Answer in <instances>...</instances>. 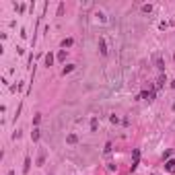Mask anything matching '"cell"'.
<instances>
[{
  "label": "cell",
  "instance_id": "6da1fadb",
  "mask_svg": "<svg viewBox=\"0 0 175 175\" xmlns=\"http://www.w3.org/2000/svg\"><path fill=\"white\" fill-rule=\"evenodd\" d=\"M138 161H140V150L134 148V150H132V165H130V169H132V171L138 167Z\"/></svg>",
  "mask_w": 175,
  "mask_h": 175
},
{
  "label": "cell",
  "instance_id": "7a4b0ae2",
  "mask_svg": "<svg viewBox=\"0 0 175 175\" xmlns=\"http://www.w3.org/2000/svg\"><path fill=\"white\" fill-rule=\"evenodd\" d=\"M165 169H167L169 173H175V161H167V163H165Z\"/></svg>",
  "mask_w": 175,
  "mask_h": 175
},
{
  "label": "cell",
  "instance_id": "3957f363",
  "mask_svg": "<svg viewBox=\"0 0 175 175\" xmlns=\"http://www.w3.org/2000/svg\"><path fill=\"white\" fill-rule=\"evenodd\" d=\"M99 52L105 56L107 54V46H105V39H99Z\"/></svg>",
  "mask_w": 175,
  "mask_h": 175
},
{
  "label": "cell",
  "instance_id": "277c9868",
  "mask_svg": "<svg viewBox=\"0 0 175 175\" xmlns=\"http://www.w3.org/2000/svg\"><path fill=\"white\" fill-rule=\"evenodd\" d=\"M72 43H74V41H72V37H66V39L62 41V48L66 50V48H70V46H72Z\"/></svg>",
  "mask_w": 175,
  "mask_h": 175
},
{
  "label": "cell",
  "instance_id": "5b68a950",
  "mask_svg": "<svg viewBox=\"0 0 175 175\" xmlns=\"http://www.w3.org/2000/svg\"><path fill=\"white\" fill-rule=\"evenodd\" d=\"M52 64H54V54L50 52V54L46 56V66H52Z\"/></svg>",
  "mask_w": 175,
  "mask_h": 175
},
{
  "label": "cell",
  "instance_id": "8992f818",
  "mask_svg": "<svg viewBox=\"0 0 175 175\" xmlns=\"http://www.w3.org/2000/svg\"><path fill=\"white\" fill-rule=\"evenodd\" d=\"M29 169H31V159L27 157V159H25V167H23V171H25V173H29Z\"/></svg>",
  "mask_w": 175,
  "mask_h": 175
},
{
  "label": "cell",
  "instance_id": "52a82bcc",
  "mask_svg": "<svg viewBox=\"0 0 175 175\" xmlns=\"http://www.w3.org/2000/svg\"><path fill=\"white\" fill-rule=\"evenodd\" d=\"M66 140H68L70 144H76V142H78V138H76L74 134H68V138H66Z\"/></svg>",
  "mask_w": 175,
  "mask_h": 175
},
{
  "label": "cell",
  "instance_id": "ba28073f",
  "mask_svg": "<svg viewBox=\"0 0 175 175\" xmlns=\"http://www.w3.org/2000/svg\"><path fill=\"white\" fill-rule=\"evenodd\" d=\"M72 70H74V66H72V64H68V66H64L62 74H68V72H72Z\"/></svg>",
  "mask_w": 175,
  "mask_h": 175
},
{
  "label": "cell",
  "instance_id": "9c48e42d",
  "mask_svg": "<svg viewBox=\"0 0 175 175\" xmlns=\"http://www.w3.org/2000/svg\"><path fill=\"white\" fill-rule=\"evenodd\" d=\"M58 60H62V62L66 60V50H60V52H58Z\"/></svg>",
  "mask_w": 175,
  "mask_h": 175
},
{
  "label": "cell",
  "instance_id": "30bf717a",
  "mask_svg": "<svg viewBox=\"0 0 175 175\" xmlns=\"http://www.w3.org/2000/svg\"><path fill=\"white\" fill-rule=\"evenodd\" d=\"M31 138H33V140H39V130H33V132H31Z\"/></svg>",
  "mask_w": 175,
  "mask_h": 175
},
{
  "label": "cell",
  "instance_id": "8fae6325",
  "mask_svg": "<svg viewBox=\"0 0 175 175\" xmlns=\"http://www.w3.org/2000/svg\"><path fill=\"white\" fill-rule=\"evenodd\" d=\"M142 12H152V6H150V4H144V6H142Z\"/></svg>",
  "mask_w": 175,
  "mask_h": 175
},
{
  "label": "cell",
  "instance_id": "7c38bea8",
  "mask_svg": "<svg viewBox=\"0 0 175 175\" xmlns=\"http://www.w3.org/2000/svg\"><path fill=\"white\" fill-rule=\"evenodd\" d=\"M157 66H159V68H161V70H163V68H165V66H163V60H161V58H157Z\"/></svg>",
  "mask_w": 175,
  "mask_h": 175
},
{
  "label": "cell",
  "instance_id": "4fadbf2b",
  "mask_svg": "<svg viewBox=\"0 0 175 175\" xmlns=\"http://www.w3.org/2000/svg\"><path fill=\"white\" fill-rule=\"evenodd\" d=\"M171 86H173V89H175V80H171Z\"/></svg>",
  "mask_w": 175,
  "mask_h": 175
},
{
  "label": "cell",
  "instance_id": "5bb4252c",
  "mask_svg": "<svg viewBox=\"0 0 175 175\" xmlns=\"http://www.w3.org/2000/svg\"><path fill=\"white\" fill-rule=\"evenodd\" d=\"M8 175H15V171H8Z\"/></svg>",
  "mask_w": 175,
  "mask_h": 175
}]
</instances>
